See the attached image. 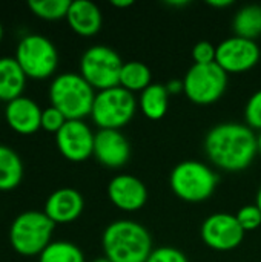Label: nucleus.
Instances as JSON below:
<instances>
[{"label":"nucleus","instance_id":"nucleus-1","mask_svg":"<svg viewBox=\"0 0 261 262\" xmlns=\"http://www.w3.org/2000/svg\"><path fill=\"white\" fill-rule=\"evenodd\" d=\"M205 152L218 169L242 172L254 163L258 154L257 135L248 124L220 123L206 134Z\"/></svg>","mask_w":261,"mask_h":262},{"label":"nucleus","instance_id":"nucleus-2","mask_svg":"<svg viewBox=\"0 0 261 262\" xmlns=\"http://www.w3.org/2000/svg\"><path fill=\"white\" fill-rule=\"evenodd\" d=\"M105 258L111 262H146L152 253V238L138 223L118 220L111 223L102 236Z\"/></svg>","mask_w":261,"mask_h":262},{"label":"nucleus","instance_id":"nucleus-3","mask_svg":"<svg viewBox=\"0 0 261 262\" xmlns=\"http://www.w3.org/2000/svg\"><path fill=\"white\" fill-rule=\"evenodd\" d=\"M95 92L94 88L75 72L57 75L49 86L51 106L58 109L66 120H83L91 117Z\"/></svg>","mask_w":261,"mask_h":262},{"label":"nucleus","instance_id":"nucleus-4","mask_svg":"<svg viewBox=\"0 0 261 262\" xmlns=\"http://www.w3.org/2000/svg\"><path fill=\"white\" fill-rule=\"evenodd\" d=\"M169 184L180 200L186 203H203L214 195L218 177L205 163L186 160L172 169Z\"/></svg>","mask_w":261,"mask_h":262},{"label":"nucleus","instance_id":"nucleus-5","mask_svg":"<svg viewBox=\"0 0 261 262\" xmlns=\"http://www.w3.org/2000/svg\"><path fill=\"white\" fill-rule=\"evenodd\" d=\"M54 227L55 224L45 215V212H23L11 224L9 243L18 255L40 256V253L52 243L51 238Z\"/></svg>","mask_w":261,"mask_h":262},{"label":"nucleus","instance_id":"nucleus-6","mask_svg":"<svg viewBox=\"0 0 261 262\" xmlns=\"http://www.w3.org/2000/svg\"><path fill=\"white\" fill-rule=\"evenodd\" d=\"M14 58L28 78H49L58 66V52L54 43L42 34L25 35L17 48Z\"/></svg>","mask_w":261,"mask_h":262},{"label":"nucleus","instance_id":"nucleus-7","mask_svg":"<svg viewBox=\"0 0 261 262\" xmlns=\"http://www.w3.org/2000/svg\"><path fill=\"white\" fill-rule=\"evenodd\" d=\"M135 111L137 100L134 94L115 86L95 94L91 118L100 129L120 130L134 118Z\"/></svg>","mask_w":261,"mask_h":262},{"label":"nucleus","instance_id":"nucleus-8","mask_svg":"<svg viewBox=\"0 0 261 262\" xmlns=\"http://www.w3.org/2000/svg\"><path fill=\"white\" fill-rule=\"evenodd\" d=\"M123 63L115 49L105 45H94L80 58V75L100 92L120 84Z\"/></svg>","mask_w":261,"mask_h":262},{"label":"nucleus","instance_id":"nucleus-9","mask_svg":"<svg viewBox=\"0 0 261 262\" xmlns=\"http://www.w3.org/2000/svg\"><path fill=\"white\" fill-rule=\"evenodd\" d=\"M228 86V74L217 64H192L183 78V92L195 104L218 101Z\"/></svg>","mask_w":261,"mask_h":262},{"label":"nucleus","instance_id":"nucleus-10","mask_svg":"<svg viewBox=\"0 0 261 262\" xmlns=\"http://www.w3.org/2000/svg\"><path fill=\"white\" fill-rule=\"evenodd\" d=\"M203 243L217 252H229L237 249L245 239V230L231 213H214L202 224Z\"/></svg>","mask_w":261,"mask_h":262},{"label":"nucleus","instance_id":"nucleus-11","mask_svg":"<svg viewBox=\"0 0 261 262\" xmlns=\"http://www.w3.org/2000/svg\"><path fill=\"white\" fill-rule=\"evenodd\" d=\"M260 55L257 41L235 35L217 46L215 63L226 74H242L251 71L260 61Z\"/></svg>","mask_w":261,"mask_h":262},{"label":"nucleus","instance_id":"nucleus-12","mask_svg":"<svg viewBox=\"0 0 261 262\" xmlns=\"http://www.w3.org/2000/svg\"><path fill=\"white\" fill-rule=\"evenodd\" d=\"M95 134L83 120H68L55 134L58 152L72 163L86 161L94 154Z\"/></svg>","mask_w":261,"mask_h":262},{"label":"nucleus","instance_id":"nucleus-13","mask_svg":"<svg viewBox=\"0 0 261 262\" xmlns=\"http://www.w3.org/2000/svg\"><path fill=\"white\" fill-rule=\"evenodd\" d=\"M95 160L109 169L123 167L131 157V146L128 138L120 130L100 129L94 137Z\"/></svg>","mask_w":261,"mask_h":262},{"label":"nucleus","instance_id":"nucleus-14","mask_svg":"<svg viewBox=\"0 0 261 262\" xmlns=\"http://www.w3.org/2000/svg\"><path fill=\"white\" fill-rule=\"evenodd\" d=\"M109 201L123 212H137L148 201V189L142 180L132 175H117L108 184Z\"/></svg>","mask_w":261,"mask_h":262},{"label":"nucleus","instance_id":"nucleus-15","mask_svg":"<svg viewBox=\"0 0 261 262\" xmlns=\"http://www.w3.org/2000/svg\"><path fill=\"white\" fill-rule=\"evenodd\" d=\"M85 201L80 192L71 187H63L52 192L45 203V215L57 224L74 223L83 212Z\"/></svg>","mask_w":261,"mask_h":262},{"label":"nucleus","instance_id":"nucleus-16","mask_svg":"<svg viewBox=\"0 0 261 262\" xmlns=\"http://www.w3.org/2000/svg\"><path fill=\"white\" fill-rule=\"evenodd\" d=\"M42 112L40 106L28 97H18L5 107V120L8 126L20 134V135H31L42 129Z\"/></svg>","mask_w":261,"mask_h":262},{"label":"nucleus","instance_id":"nucleus-17","mask_svg":"<svg viewBox=\"0 0 261 262\" xmlns=\"http://www.w3.org/2000/svg\"><path fill=\"white\" fill-rule=\"evenodd\" d=\"M66 20L71 29L82 37L95 35L102 29V23H103L100 8L89 0L71 2Z\"/></svg>","mask_w":261,"mask_h":262},{"label":"nucleus","instance_id":"nucleus-18","mask_svg":"<svg viewBox=\"0 0 261 262\" xmlns=\"http://www.w3.org/2000/svg\"><path fill=\"white\" fill-rule=\"evenodd\" d=\"M26 78L14 57H0V101L9 103L22 97Z\"/></svg>","mask_w":261,"mask_h":262},{"label":"nucleus","instance_id":"nucleus-19","mask_svg":"<svg viewBox=\"0 0 261 262\" xmlns=\"http://www.w3.org/2000/svg\"><path fill=\"white\" fill-rule=\"evenodd\" d=\"M169 106V92L166 84L152 83L148 86L138 98V107L142 114L149 120H160L166 115Z\"/></svg>","mask_w":261,"mask_h":262},{"label":"nucleus","instance_id":"nucleus-20","mask_svg":"<svg viewBox=\"0 0 261 262\" xmlns=\"http://www.w3.org/2000/svg\"><path fill=\"white\" fill-rule=\"evenodd\" d=\"M23 163L15 150L0 144V190L8 192L22 183Z\"/></svg>","mask_w":261,"mask_h":262},{"label":"nucleus","instance_id":"nucleus-21","mask_svg":"<svg viewBox=\"0 0 261 262\" xmlns=\"http://www.w3.org/2000/svg\"><path fill=\"white\" fill-rule=\"evenodd\" d=\"M152 72L149 66L143 61H126L123 63L122 72H120V84L129 92H143L148 86H151Z\"/></svg>","mask_w":261,"mask_h":262},{"label":"nucleus","instance_id":"nucleus-22","mask_svg":"<svg viewBox=\"0 0 261 262\" xmlns=\"http://www.w3.org/2000/svg\"><path fill=\"white\" fill-rule=\"evenodd\" d=\"M232 28L237 37L255 41L261 35V5L243 6L235 14Z\"/></svg>","mask_w":261,"mask_h":262},{"label":"nucleus","instance_id":"nucleus-23","mask_svg":"<svg viewBox=\"0 0 261 262\" xmlns=\"http://www.w3.org/2000/svg\"><path fill=\"white\" fill-rule=\"evenodd\" d=\"M38 262H85V256L74 243L52 241L40 253Z\"/></svg>","mask_w":261,"mask_h":262},{"label":"nucleus","instance_id":"nucleus-24","mask_svg":"<svg viewBox=\"0 0 261 262\" xmlns=\"http://www.w3.org/2000/svg\"><path fill=\"white\" fill-rule=\"evenodd\" d=\"M71 6V0H29L28 8L31 12L43 20L66 18Z\"/></svg>","mask_w":261,"mask_h":262},{"label":"nucleus","instance_id":"nucleus-25","mask_svg":"<svg viewBox=\"0 0 261 262\" xmlns=\"http://www.w3.org/2000/svg\"><path fill=\"white\" fill-rule=\"evenodd\" d=\"M235 218H237V221L240 223V226H242V229L245 232L255 230V229H258L261 226V212L255 204L243 206L237 212Z\"/></svg>","mask_w":261,"mask_h":262},{"label":"nucleus","instance_id":"nucleus-26","mask_svg":"<svg viewBox=\"0 0 261 262\" xmlns=\"http://www.w3.org/2000/svg\"><path fill=\"white\" fill-rule=\"evenodd\" d=\"M245 120L252 130L257 129L261 132V89L248 100L245 107Z\"/></svg>","mask_w":261,"mask_h":262},{"label":"nucleus","instance_id":"nucleus-27","mask_svg":"<svg viewBox=\"0 0 261 262\" xmlns=\"http://www.w3.org/2000/svg\"><path fill=\"white\" fill-rule=\"evenodd\" d=\"M66 121V117L54 106H49L42 112V129H45L46 132L57 134L65 126Z\"/></svg>","mask_w":261,"mask_h":262},{"label":"nucleus","instance_id":"nucleus-28","mask_svg":"<svg viewBox=\"0 0 261 262\" xmlns=\"http://www.w3.org/2000/svg\"><path fill=\"white\" fill-rule=\"evenodd\" d=\"M146 262H189L186 255L174 247L165 246V247H158L154 249L152 253L149 255Z\"/></svg>","mask_w":261,"mask_h":262},{"label":"nucleus","instance_id":"nucleus-29","mask_svg":"<svg viewBox=\"0 0 261 262\" xmlns=\"http://www.w3.org/2000/svg\"><path fill=\"white\" fill-rule=\"evenodd\" d=\"M215 55H217V46H214L211 41H198L192 48V58L194 64H209L215 63Z\"/></svg>","mask_w":261,"mask_h":262},{"label":"nucleus","instance_id":"nucleus-30","mask_svg":"<svg viewBox=\"0 0 261 262\" xmlns=\"http://www.w3.org/2000/svg\"><path fill=\"white\" fill-rule=\"evenodd\" d=\"M166 89H168L169 95H171V94L183 92V81H180V80H172V81H169V83L166 84Z\"/></svg>","mask_w":261,"mask_h":262},{"label":"nucleus","instance_id":"nucleus-31","mask_svg":"<svg viewBox=\"0 0 261 262\" xmlns=\"http://www.w3.org/2000/svg\"><path fill=\"white\" fill-rule=\"evenodd\" d=\"M232 3H234L232 0H208V5L214 8H226L231 6Z\"/></svg>","mask_w":261,"mask_h":262},{"label":"nucleus","instance_id":"nucleus-32","mask_svg":"<svg viewBox=\"0 0 261 262\" xmlns=\"http://www.w3.org/2000/svg\"><path fill=\"white\" fill-rule=\"evenodd\" d=\"M111 5L115 8H128V6H132L134 2L132 0H112Z\"/></svg>","mask_w":261,"mask_h":262},{"label":"nucleus","instance_id":"nucleus-33","mask_svg":"<svg viewBox=\"0 0 261 262\" xmlns=\"http://www.w3.org/2000/svg\"><path fill=\"white\" fill-rule=\"evenodd\" d=\"M168 5H171V6H185V5H188V2L186 0H169Z\"/></svg>","mask_w":261,"mask_h":262},{"label":"nucleus","instance_id":"nucleus-34","mask_svg":"<svg viewBox=\"0 0 261 262\" xmlns=\"http://www.w3.org/2000/svg\"><path fill=\"white\" fill-rule=\"evenodd\" d=\"M255 206L260 209L261 212V187L258 189V192H257V198H255Z\"/></svg>","mask_w":261,"mask_h":262},{"label":"nucleus","instance_id":"nucleus-35","mask_svg":"<svg viewBox=\"0 0 261 262\" xmlns=\"http://www.w3.org/2000/svg\"><path fill=\"white\" fill-rule=\"evenodd\" d=\"M257 144H258V154L261 155V132L257 135Z\"/></svg>","mask_w":261,"mask_h":262},{"label":"nucleus","instance_id":"nucleus-36","mask_svg":"<svg viewBox=\"0 0 261 262\" xmlns=\"http://www.w3.org/2000/svg\"><path fill=\"white\" fill-rule=\"evenodd\" d=\"M92 262H111L108 258H97V259H94Z\"/></svg>","mask_w":261,"mask_h":262},{"label":"nucleus","instance_id":"nucleus-37","mask_svg":"<svg viewBox=\"0 0 261 262\" xmlns=\"http://www.w3.org/2000/svg\"><path fill=\"white\" fill-rule=\"evenodd\" d=\"M2 38H3V26L0 23V41H2Z\"/></svg>","mask_w":261,"mask_h":262},{"label":"nucleus","instance_id":"nucleus-38","mask_svg":"<svg viewBox=\"0 0 261 262\" xmlns=\"http://www.w3.org/2000/svg\"><path fill=\"white\" fill-rule=\"evenodd\" d=\"M37 262H38V261H37Z\"/></svg>","mask_w":261,"mask_h":262}]
</instances>
